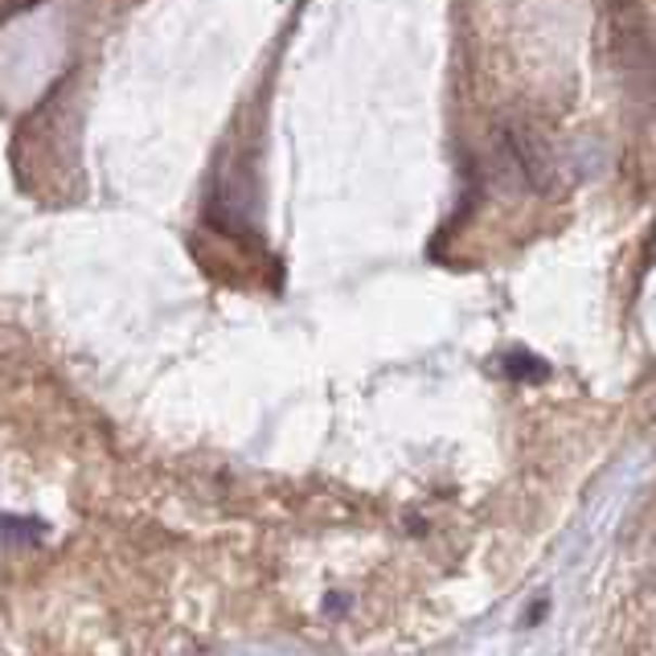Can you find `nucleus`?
Segmentation results:
<instances>
[{"label":"nucleus","mask_w":656,"mask_h":656,"mask_svg":"<svg viewBox=\"0 0 656 656\" xmlns=\"http://www.w3.org/2000/svg\"><path fill=\"white\" fill-rule=\"evenodd\" d=\"M509 374H517V377H522V374H538V377H542L545 370H542V365H538V357L517 353V357H513V361H509Z\"/></svg>","instance_id":"obj_1"}]
</instances>
